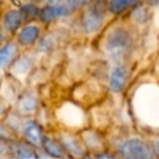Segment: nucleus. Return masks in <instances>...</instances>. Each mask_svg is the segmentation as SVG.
<instances>
[{
  "label": "nucleus",
  "mask_w": 159,
  "mask_h": 159,
  "mask_svg": "<svg viewBox=\"0 0 159 159\" xmlns=\"http://www.w3.org/2000/svg\"><path fill=\"white\" fill-rule=\"evenodd\" d=\"M19 53V46L16 42L9 41L0 46V70H4L12 65Z\"/></svg>",
  "instance_id": "obj_7"
},
{
  "label": "nucleus",
  "mask_w": 159,
  "mask_h": 159,
  "mask_svg": "<svg viewBox=\"0 0 159 159\" xmlns=\"http://www.w3.org/2000/svg\"><path fill=\"white\" fill-rule=\"evenodd\" d=\"M97 159H114V158L111 157V155H107V154H101V155L97 157Z\"/></svg>",
  "instance_id": "obj_19"
},
{
  "label": "nucleus",
  "mask_w": 159,
  "mask_h": 159,
  "mask_svg": "<svg viewBox=\"0 0 159 159\" xmlns=\"http://www.w3.org/2000/svg\"><path fill=\"white\" fill-rule=\"evenodd\" d=\"M45 149V152L52 157V158H56V159H60V158H63L65 157V152L62 149V147L56 142L53 140L52 138H48V137H43V140H42V144H41Z\"/></svg>",
  "instance_id": "obj_13"
},
{
  "label": "nucleus",
  "mask_w": 159,
  "mask_h": 159,
  "mask_svg": "<svg viewBox=\"0 0 159 159\" xmlns=\"http://www.w3.org/2000/svg\"><path fill=\"white\" fill-rule=\"evenodd\" d=\"M4 149H5V148H4V145H2L1 143H0V154H2V152H4Z\"/></svg>",
  "instance_id": "obj_20"
},
{
  "label": "nucleus",
  "mask_w": 159,
  "mask_h": 159,
  "mask_svg": "<svg viewBox=\"0 0 159 159\" xmlns=\"http://www.w3.org/2000/svg\"><path fill=\"white\" fill-rule=\"evenodd\" d=\"M41 35V27L36 24H27L17 31L16 42L21 46H32L36 43Z\"/></svg>",
  "instance_id": "obj_6"
},
{
  "label": "nucleus",
  "mask_w": 159,
  "mask_h": 159,
  "mask_svg": "<svg viewBox=\"0 0 159 159\" xmlns=\"http://www.w3.org/2000/svg\"><path fill=\"white\" fill-rule=\"evenodd\" d=\"M36 104H37V101H36V97L32 93H25V94H22V97L19 101V107L22 111H25V112L34 111L36 108Z\"/></svg>",
  "instance_id": "obj_15"
},
{
  "label": "nucleus",
  "mask_w": 159,
  "mask_h": 159,
  "mask_svg": "<svg viewBox=\"0 0 159 159\" xmlns=\"http://www.w3.org/2000/svg\"><path fill=\"white\" fill-rule=\"evenodd\" d=\"M11 138H10V132L7 130V128L5 127V124H2L0 122V140H5V142H9Z\"/></svg>",
  "instance_id": "obj_18"
},
{
  "label": "nucleus",
  "mask_w": 159,
  "mask_h": 159,
  "mask_svg": "<svg viewBox=\"0 0 159 159\" xmlns=\"http://www.w3.org/2000/svg\"><path fill=\"white\" fill-rule=\"evenodd\" d=\"M130 45H132V36L129 31L124 27H116L108 34L106 39L104 48L111 58L122 60L129 52Z\"/></svg>",
  "instance_id": "obj_1"
},
{
  "label": "nucleus",
  "mask_w": 159,
  "mask_h": 159,
  "mask_svg": "<svg viewBox=\"0 0 159 159\" xmlns=\"http://www.w3.org/2000/svg\"><path fill=\"white\" fill-rule=\"evenodd\" d=\"M34 65V58L29 55H22L16 57V60L11 65V70L14 75H25Z\"/></svg>",
  "instance_id": "obj_12"
},
{
  "label": "nucleus",
  "mask_w": 159,
  "mask_h": 159,
  "mask_svg": "<svg viewBox=\"0 0 159 159\" xmlns=\"http://www.w3.org/2000/svg\"><path fill=\"white\" fill-rule=\"evenodd\" d=\"M11 154L16 159H40L35 150L25 143H14L11 144Z\"/></svg>",
  "instance_id": "obj_10"
},
{
  "label": "nucleus",
  "mask_w": 159,
  "mask_h": 159,
  "mask_svg": "<svg viewBox=\"0 0 159 159\" xmlns=\"http://www.w3.org/2000/svg\"><path fill=\"white\" fill-rule=\"evenodd\" d=\"M127 76H128V71L124 66L119 65L116 66L109 75V88L112 89V92H120L127 82Z\"/></svg>",
  "instance_id": "obj_9"
},
{
  "label": "nucleus",
  "mask_w": 159,
  "mask_h": 159,
  "mask_svg": "<svg viewBox=\"0 0 159 159\" xmlns=\"http://www.w3.org/2000/svg\"><path fill=\"white\" fill-rule=\"evenodd\" d=\"M139 0H109L108 11L113 15H122L133 6H135Z\"/></svg>",
  "instance_id": "obj_11"
},
{
  "label": "nucleus",
  "mask_w": 159,
  "mask_h": 159,
  "mask_svg": "<svg viewBox=\"0 0 159 159\" xmlns=\"http://www.w3.org/2000/svg\"><path fill=\"white\" fill-rule=\"evenodd\" d=\"M22 133L24 137L26 138V140L31 144V145H41L42 140H43V134H42V129L41 127L35 122V120H29L24 124L22 128Z\"/></svg>",
  "instance_id": "obj_8"
},
{
  "label": "nucleus",
  "mask_w": 159,
  "mask_h": 159,
  "mask_svg": "<svg viewBox=\"0 0 159 159\" xmlns=\"http://www.w3.org/2000/svg\"><path fill=\"white\" fill-rule=\"evenodd\" d=\"M91 1H93V0H65L63 2L67 6V9L72 12V11H76L77 9H80V7H82L83 5L89 4Z\"/></svg>",
  "instance_id": "obj_16"
},
{
  "label": "nucleus",
  "mask_w": 159,
  "mask_h": 159,
  "mask_svg": "<svg viewBox=\"0 0 159 159\" xmlns=\"http://www.w3.org/2000/svg\"><path fill=\"white\" fill-rule=\"evenodd\" d=\"M52 47H53V39H52L50 35H47V36H45L43 39L40 40L39 51H41V52H47V51H50Z\"/></svg>",
  "instance_id": "obj_17"
},
{
  "label": "nucleus",
  "mask_w": 159,
  "mask_h": 159,
  "mask_svg": "<svg viewBox=\"0 0 159 159\" xmlns=\"http://www.w3.org/2000/svg\"><path fill=\"white\" fill-rule=\"evenodd\" d=\"M1 24H2L4 31H6L9 34L17 32L24 24V17H22L21 11L19 9L6 10L1 16Z\"/></svg>",
  "instance_id": "obj_5"
},
{
  "label": "nucleus",
  "mask_w": 159,
  "mask_h": 159,
  "mask_svg": "<svg viewBox=\"0 0 159 159\" xmlns=\"http://www.w3.org/2000/svg\"><path fill=\"white\" fill-rule=\"evenodd\" d=\"M2 111H4V106H2V104H1V103H0V113H1V112H2Z\"/></svg>",
  "instance_id": "obj_21"
},
{
  "label": "nucleus",
  "mask_w": 159,
  "mask_h": 159,
  "mask_svg": "<svg viewBox=\"0 0 159 159\" xmlns=\"http://www.w3.org/2000/svg\"><path fill=\"white\" fill-rule=\"evenodd\" d=\"M119 150L125 159H155L153 149L142 139H128L119 145Z\"/></svg>",
  "instance_id": "obj_2"
},
{
  "label": "nucleus",
  "mask_w": 159,
  "mask_h": 159,
  "mask_svg": "<svg viewBox=\"0 0 159 159\" xmlns=\"http://www.w3.org/2000/svg\"><path fill=\"white\" fill-rule=\"evenodd\" d=\"M71 14V11L67 9L65 2H56V4H47L42 9H40L39 12V19L40 21L48 24L52 22L57 19L66 17Z\"/></svg>",
  "instance_id": "obj_4"
},
{
  "label": "nucleus",
  "mask_w": 159,
  "mask_h": 159,
  "mask_svg": "<svg viewBox=\"0 0 159 159\" xmlns=\"http://www.w3.org/2000/svg\"><path fill=\"white\" fill-rule=\"evenodd\" d=\"M19 10H20L21 14H22L24 22H27V21H31V20L39 17V12H40L39 6L35 5L34 2H26V4H24Z\"/></svg>",
  "instance_id": "obj_14"
},
{
  "label": "nucleus",
  "mask_w": 159,
  "mask_h": 159,
  "mask_svg": "<svg viewBox=\"0 0 159 159\" xmlns=\"http://www.w3.org/2000/svg\"><path fill=\"white\" fill-rule=\"evenodd\" d=\"M104 21V9L102 4H93L82 16V27L87 34H93L98 31Z\"/></svg>",
  "instance_id": "obj_3"
}]
</instances>
